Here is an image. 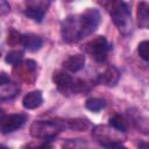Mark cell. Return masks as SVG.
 I'll list each match as a JSON object with an SVG mask.
<instances>
[{
	"label": "cell",
	"mask_w": 149,
	"mask_h": 149,
	"mask_svg": "<svg viewBox=\"0 0 149 149\" xmlns=\"http://www.w3.org/2000/svg\"><path fill=\"white\" fill-rule=\"evenodd\" d=\"M66 128L68 123L63 120H37L31 123L30 134L35 139L50 141Z\"/></svg>",
	"instance_id": "obj_1"
},
{
	"label": "cell",
	"mask_w": 149,
	"mask_h": 149,
	"mask_svg": "<svg viewBox=\"0 0 149 149\" xmlns=\"http://www.w3.org/2000/svg\"><path fill=\"white\" fill-rule=\"evenodd\" d=\"M109 14L114 24L122 34H128L132 30V15L130 9L122 0H111Z\"/></svg>",
	"instance_id": "obj_2"
},
{
	"label": "cell",
	"mask_w": 149,
	"mask_h": 149,
	"mask_svg": "<svg viewBox=\"0 0 149 149\" xmlns=\"http://www.w3.org/2000/svg\"><path fill=\"white\" fill-rule=\"evenodd\" d=\"M118 129L113 128L112 126H95L93 128L92 135L94 136L95 141L99 142L102 147L106 148H120L121 146V139L116 135Z\"/></svg>",
	"instance_id": "obj_3"
},
{
	"label": "cell",
	"mask_w": 149,
	"mask_h": 149,
	"mask_svg": "<svg viewBox=\"0 0 149 149\" xmlns=\"http://www.w3.org/2000/svg\"><path fill=\"white\" fill-rule=\"evenodd\" d=\"M61 35L64 42L74 43L81 40V29L78 15H69L61 24Z\"/></svg>",
	"instance_id": "obj_4"
},
{
	"label": "cell",
	"mask_w": 149,
	"mask_h": 149,
	"mask_svg": "<svg viewBox=\"0 0 149 149\" xmlns=\"http://www.w3.org/2000/svg\"><path fill=\"white\" fill-rule=\"evenodd\" d=\"M78 16H79V23L81 29V38L93 34L100 24L101 16L99 10L95 8H87L84 13H81Z\"/></svg>",
	"instance_id": "obj_5"
},
{
	"label": "cell",
	"mask_w": 149,
	"mask_h": 149,
	"mask_svg": "<svg viewBox=\"0 0 149 149\" xmlns=\"http://www.w3.org/2000/svg\"><path fill=\"white\" fill-rule=\"evenodd\" d=\"M109 49H111V45L108 44L106 37L104 36H98L91 40L90 42H87L85 45L86 52L90 54L92 58H94L97 62H104L106 59V56Z\"/></svg>",
	"instance_id": "obj_6"
},
{
	"label": "cell",
	"mask_w": 149,
	"mask_h": 149,
	"mask_svg": "<svg viewBox=\"0 0 149 149\" xmlns=\"http://www.w3.org/2000/svg\"><path fill=\"white\" fill-rule=\"evenodd\" d=\"M27 119L28 116L22 113L5 115L2 121L0 122V132L2 134H9L12 132H15L26 123Z\"/></svg>",
	"instance_id": "obj_7"
},
{
	"label": "cell",
	"mask_w": 149,
	"mask_h": 149,
	"mask_svg": "<svg viewBox=\"0 0 149 149\" xmlns=\"http://www.w3.org/2000/svg\"><path fill=\"white\" fill-rule=\"evenodd\" d=\"M52 80L55 83V85L57 86V88L63 93V94H68V93H72V84H73V78L63 70H57L54 72L52 76Z\"/></svg>",
	"instance_id": "obj_8"
},
{
	"label": "cell",
	"mask_w": 149,
	"mask_h": 149,
	"mask_svg": "<svg viewBox=\"0 0 149 149\" xmlns=\"http://www.w3.org/2000/svg\"><path fill=\"white\" fill-rule=\"evenodd\" d=\"M120 79V72L119 70L115 68V66H109L107 68L100 76H99V79L98 81L105 86H115L116 83L119 81Z\"/></svg>",
	"instance_id": "obj_9"
},
{
	"label": "cell",
	"mask_w": 149,
	"mask_h": 149,
	"mask_svg": "<svg viewBox=\"0 0 149 149\" xmlns=\"http://www.w3.org/2000/svg\"><path fill=\"white\" fill-rule=\"evenodd\" d=\"M84 65H85V56L81 54L72 55L63 62L64 69L70 72H78L84 68Z\"/></svg>",
	"instance_id": "obj_10"
},
{
	"label": "cell",
	"mask_w": 149,
	"mask_h": 149,
	"mask_svg": "<svg viewBox=\"0 0 149 149\" xmlns=\"http://www.w3.org/2000/svg\"><path fill=\"white\" fill-rule=\"evenodd\" d=\"M43 102V97L41 91H33L26 94L22 99V105L26 109H35L40 107Z\"/></svg>",
	"instance_id": "obj_11"
},
{
	"label": "cell",
	"mask_w": 149,
	"mask_h": 149,
	"mask_svg": "<svg viewBox=\"0 0 149 149\" xmlns=\"http://www.w3.org/2000/svg\"><path fill=\"white\" fill-rule=\"evenodd\" d=\"M21 44L29 51H37L41 49L43 41L36 34H24V35H22Z\"/></svg>",
	"instance_id": "obj_12"
},
{
	"label": "cell",
	"mask_w": 149,
	"mask_h": 149,
	"mask_svg": "<svg viewBox=\"0 0 149 149\" xmlns=\"http://www.w3.org/2000/svg\"><path fill=\"white\" fill-rule=\"evenodd\" d=\"M137 23L140 28L147 29L149 27V6L147 2L141 1L137 5Z\"/></svg>",
	"instance_id": "obj_13"
},
{
	"label": "cell",
	"mask_w": 149,
	"mask_h": 149,
	"mask_svg": "<svg viewBox=\"0 0 149 149\" xmlns=\"http://www.w3.org/2000/svg\"><path fill=\"white\" fill-rule=\"evenodd\" d=\"M26 16H28L29 19H31L35 22H42L44 14H45V9L43 7L40 6H29L26 10H24Z\"/></svg>",
	"instance_id": "obj_14"
},
{
	"label": "cell",
	"mask_w": 149,
	"mask_h": 149,
	"mask_svg": "<svg viewBox=\"0 0 149 149\" xmlns=\"http://www.w3.org/2000/svg\"><path fill=\"white\" fill-rule=\"evenodd\" d=\"M109 126H112L113 128L118 129V130L121 132V133H125V132H127V129H128L127 121H126L125 118L121 116L120 114H114L113 116H111V119H109Z\"/></svg>",
	"instance_id": "obj_15"
},
{
	"label": "cell",
	"mask_w": 149,
	"mask_h": 149,
	"mask_svg": "<svg viewBox=\"0 0 149 149\" xmlns=\"http://www.w3.org/2000/svg\"><path fill=\"white\" fill-rule=\"evenodd\" d=\"M66 123H68V128L78 132L86 130L90 126V121L87 119H72V120H68Z\"/></svg>",
	"instance_id": "obj_16"
},
{
	"label": "cell",
	"mask_w": 149,
	"mask_h": 149,
	"mask_svg": "<svg viewBox=\"0 0 149 149\" xmlns=\"http://www.w3.org/2000/svg\"><path fill=\"white\" fill-rule=\"evenodd\" d=\"M22 59H23V52L20 51V50H12V51L7 52V55L5 57L6 63H8L10 65H14V66L20 65Z\"/></svg>",
	"instance_id": "obj_17"
},
{
	"label": "cell",
	"mask_w": 149,
	"mask_h": 149,
	"mask_svg": "<svg viewBox=\"0 0 149 149\" xmlns=\"http://www.w3.org/2000/svg\"><path fill=\"white\" fill-rule=\"evenodd\" d=\"M85 106L87 109H90L92 112H99L102 108H105L106 102L104 99H100V98H90L86 100Z\"/></svg>",
	"instance_id": "obj_18"
},
{
	"label": "cell",
	"mask_w": 149,
	"mask_h": 149,
	"mask_svg": "<svg viewBox=\"0 0 149 149\" xmlns=\"http://www.w3.org/2000/svg\"><path fill=\"white\" fill-rule=\"evenodd\" d=\"M21 42H22V34H20L15 29H10L8 33L7 43L10 45H16V44H21Z\"/></svg>",
	"instance_id": "obj_19"
},
{
	"label": "cell",
	"mask_w": 149,
	"mask_h": 149,
	"mask_svg": "<svg viewBox=\"0 0 149 149\" xmlns=\"http://www.w3.org/2000/svg\"><path fill=\"white\" fill-rule=\"evenodd\" d=\"M137 52H139V56L143 61L148 62L149 61V42L148 41H142L137 47Z\"/></svg>",
	"instance_id": "obj_20"
},
{
	"label": "cell",
	"mask_w": 149,
	"mask_h": 149,
	"mask_svg": "<svg viewBox=\"0 0 149 149\" xmlns=\"http://www.w3.org/2000/svg\"><path fill=\"white\" fill-rule=\"evenodd\" d=\"M9 9H10V6L7 2V0H0V15L7 14Z\"/></svg>",
	"instance_id": "obj_21"
},
{
	"label": "cell",
	"mask_w": 149,
	"mask_h": 149,
	"mask_svg": "<svg viewBox=\"0 0 149 149\" xmlns=\"http://www.w3.org/2000/svg\"><path fill=\"white\" fill-rule=\"evenodd\" d=\"M9 83V77L3 73V72H0V86H3V85H7Z\"/></svg>",
	"instance_id": "obj_22"
},
{
	"label": "cell",
	"mask_w": 149,
	"mask_h": 149,
	"mask_svg": "<svg viewBox=\"0 0 149 149\" xmlns=\"http://www.w3.org/2000/svg\"><path fill=\"white\" fill-rule=\"evenodd\" d=\"M3 116H5V112H3V111H2L1 108H0V122L2 121V119H3Z\"/></svg>",
	"instance_id": "obj_23"
}]
</instances>
